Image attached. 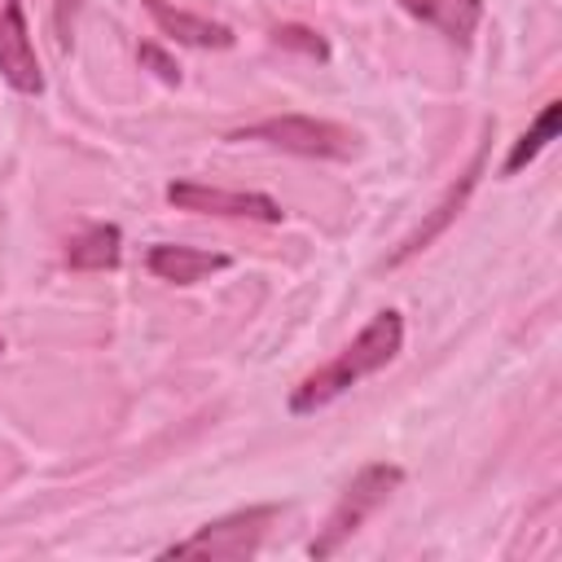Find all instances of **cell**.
I'll use <instances>...</instances> for the list:
<instances>
[{"label": "cell", "instance_id": "obj_7", "mask_svg": "<svg viewBox=\"0 0 562 562\" xmlns=\"http://www.w3.org/2000/svg\"><path fill=\"white\" fill-rule=\"evenodd\" d=\"M0 79L22 92V97H40L44 92V70L26 31V13L22 0H4L0 4Z\"/></svg>", "mask_w": 562, "mask_h": 562}, {"label": "cell", "instance_id": "obj_13", "mask_svg": "<svg viewBox=\"0 0 562 562\" xmlns=\"http://www.w3.org/2000/svg\"><path fill=\"white\" fill-rule=\"evenodd\" d=\"M272 44L294 48V53H303V57H312V61H329V44H325V35L312 31V26H299V22H281V26H272Z\"/></svg>", "mask_w": 562, "mask_h": 562}, {"label": "cell", "instance_id": "obj_8", "mask_svg": "<svg viewBox=\"0 0 562 562\" xmlns=\"http://www.w3.org/2000/svg\"><path fill=\"white\" fill-rule=\"evenodd\" d=\"M149 272L158 281H171V285H193L211 272H224L228 268V255L220 250H198V246H176V241H154L149 255H145Z\"/></svg>", "mask_w": 562, "mask_h": 562}, {"label": "cell", "instance_id": "obj_9", "mask_svg": "<svg viewBox=\"0 0 562 562\" xmlns=\"http://www.w3.org/2000/svg\"><path fill=\"white\" fill-rule=\"evenodd\" d=\"M145 13L154 18V26L162 35H171L176 44H189V48H233V31L224 22H211L202 13H189V9H176L167 0H145Z\"/></svg>", "mask_w": 562, "mask_h": 562}, {"label": "cell", "instance_id": "obj_5", "mask_svg": "<svg viewBox=\"0 0 562 562\" xmlns=\"http://www.w3.org/2000/svg\"><path fill=\"white\" fill-rule=\"evenodd\" d=\"M487 149H492V123L483 127V140H479V149L470 154L465 171L443 189V198L422 215V224H417V228H413V233H408V237L386 255V268H400V263H408L413 255H422V250H426V246H430V241H435V237H439V233H443V228L465 211L470 193L479 189V180H483V171H487Z\"/></svg>", "mask_w": 562, "mask_h": 562}, {"label": "cell", "instance_id": "obj_4", "mask_svg": "<svg viewBox=\"0 0 562 562\" xmlns=\"http://www.w3.org/2000/svg\"><path fill=\"white\" fill-rule=\"evenodd\" d=\"M277 518H281V505H246V509H233V514H224L215 522H202L193 536L167 544L162 558H233V562L237 558H255Z\"/></svg>", "mask_w": 562, "mask_h": 562}, {"label": "cell", "instance_id": "obj_14", "mask_svg": "<svg viewBox=\"0 0 562 562\" xmlns=\"http://www.w3.org/2000/svg\"><path fill=\"white\" fill-rule=\"evenodd\" d=\"M136 61H140L145 70H154L162 83H180V61H176L167 48H158V44H140V48H136Z\"/></svg>", "mask_w": 562, "mask_h": 562}, {"label": "cell", "instance_id": "obj_1", "mask_svg": "<svg viewBox=\"0 0 562 562\" xmlns=\"http://www.w3.org/2000/svg\"><path fill=\"white\" fill-rule=\"evenodd\" d=\"M400 347H404V316H400L395 307L369 316V325H364L334 360H325L321 369H312V373L290 391V413H294V417H307V413L334 404L342 391H351L356 382H364V378H373L378 369H386V364L400 356Z\"/></svg>", "mask_w": 562, "mask_h": 562}, {"label": "cell", "instance_id": "obj_16", "mask_svg": "<svg viewBox=\"0 0 562 562\" xmlns=\"http://www.w3.org/2000/svg\"><path fill=\"white\" fill-rule=\"evenodd\" d=\"M0 356H4V334H0Z\"/></svg>", "mask_w": 562, "mask_h": 562}, {"label": "cell", "instance_id": "obj_2", "mask_svg": "<svg viewBox=\"0 0 562 562\" xmlns=\"http://www.w3.org/2000/svg\"><path fill=\"white\" fill-rule=\"evenodd\" d=\"M228 140H263L272 149L299 154V158H329V162H347L364 149L360 132L334 119H316V114H268L259 123H246L237 132H228Z\"/></svg>", "mask_w": 562, "mask_h": 562}, {"label": "cell", "instance_id": "obj_3", "mask_svg": "<svg viewBox=\"0 0 562 562\" xmlns=\"http://www.w3.org/2000/svg\"><path fill=\"white\" fill-rule=\"evenodd\" d=\"M400 483H404V470H400L395 461H369V465H360L356 479L338 492V501H334L325 527H321L316 540L307 544V558H334V553L373 518V509H382V505L391 501V492H395Z\"/></svg>", "mask_w": 562, "mask_h": 562}, {"label": "cell", "instance_id": "obj_6", "mask_svg": "<svg viewBox=\"0 0 562 562\" xmlns=\"http://www.w3.org/2000/svg\"><path fill=\"white\" fill-rule=\"evenodd\" d=\"M167 202L176 211H193V215H224V220H259V224H281L285 211L277 198L268 193H250V189H220V184H202V180H171L167 184Z\"/></svg>", "mask_w": 562, "mask_h": 562}, {"label": "cell", "instance_id": "obj_10", "mask_svg": "<svg viewBox=\"0 0 562 562\" xmlns=\"http://www.w3.org/2000/svg\"><path fill=\"white\" fill-rule=\"evenodd\" d=\"M400 9L413 13L417 22L435 26L452 44H470V35L483 22V0H400Z\"/></svg>", "mask_w": 562, "mask_h": 562}, {"label": "cell", "instance_id": "obj_11", "mask_svg": "<svg viewBox=\"0 0 562 562\" xmlns=\"http://www.w3.org/2000/svg\"><path fill=\"white\" fill-rule=\"evenodd\" d=\"M123 259V233L119 224H88L79 237L66 241V263L79 272H110Z\"/></svg>", "mask_w": 562, "mask_h": 562}, {"label": "cell", "instance_id": "obj_15", "mask_svg": "<svg viewBox=\"0 0 562 562\" xmlns=\"http://www.w3.org/2000/svg\"><path fill=\"white\" fill-rule=\"evenodd\" d=\"M88 0H53V26H57V44L70 48L75 44V22L83 13Z\"/></svg>", "mask_w": 562, "mask_h": 562}, {"label": "cell", "instance_id": "obj_12", "mask_svg": "<svg viewBox=\"0 0 562 562\" xmlns=\"http://www.w3.org/2000/svg\"><path fill=\"white\" fill-rule=\"evenodd\" d=\"M558 119H562V101H544L540 114H536V123L509 145V154H505V162H501V176H518V171L558 136Z\"/></svg>", "mask_w": 562, "mask_h": 562}]
</instances>
